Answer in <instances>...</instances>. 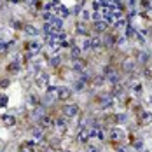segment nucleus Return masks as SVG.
Segmentation results:
<instances>
[{
    "mask_svg": "<svg viewBox=\"0 0 152 152\" xmlns=\"http://www.w3.org/2000/svg\"><path fill=\"white\" fill-rule=\"evenodd\" d=\"M53 124H54V119H53L51 115H46V114H44V115H42V117L39 119V126H40V129H46V128H51Z\"/></svg>",
    "mask_w": 152,
    "mask_h": 152,
    "instance_id": "1a4fd4ad",
    "label": "nucleus"
},
{
    "mask_svg": "<svg viewBox=\"0 0 152 152\" xmlns=\"http://www.w3.org/2000/svg\"><path fill=\"white\" fill-rule=\"evenodd\" d=\"M86 68V61L82 60H72V70H75V72H82Z\"/></svg>",
    "mask_w": 152,
    "mask_h": 152,
    "instance_id": "4468645a",
    "label": "nucleus"
},
{
    "mask_svg": "<svg viewBox=\"0 0 152 152\" xmlns=\"http://www.w3.org/2000/svg\"><path fill=\"white\" fill-rule=\"evenodd\" d=\"M100 47H103V42H102V39L100 37H93L91 39V49H100Z\"/></svg>",
    "mask_w": 152,
    "mask_h": 152,
    "instance_id": "aec40b11",
    "label": "nucleus"
},
{
    "mask_svg": "<svg viewBox=\"0 0 152 152\" xmlns=\"http://www.w3.org/2000/svg\"><path fill=\"white\" fill-rule=\"evenodd\" d=\"M135 149H137L138 152L143 151V142H142V140H137V142H135Z\"/></svg>",
    "mask_w": 152,
    "mask_h": 152,
    "instance_id": "7c9ffc66",
    "label": "nucleus"
},
{
    "mask_svg": "<svg viewBox=\"0 0 152 152\" xmlns=\"http://www.w3.org/2000/svg\"><path fill=\"white\" fill-rule=\"evenodd\" d=\"M25 49H26V53H30V54H39L40 49H42V42H40V40H28V42L25 44Z\"/></svg>",
    "mask_w": 152,
    "mask_h": 152,
    "instance_id": "39448f33",
    "label": "nucleus"
},
{
    "mask_svg": "<svg viewBox=\"0 0 152 152\" xmlns=\"http://www.w3.org/2000/svg\"><path fill=\"white\" fill-rule=\"evenodd\" d=\"M61 114H63L65 119H74V117L79 115V105H75V103H66V105H63V108H61Z\"/></svg>",
    "mask_w": 152,
    "mask_h": 152,
    "instance_id": "f257e3e1",
    "label": "nucleus"
},
{
    "mask_svg": "<svg viewBox=\"0 0 152 152\" xmlns=\"http://www.w3.org/2000/svg\"><path fill=\"white\" fill-rule=\"evenodd\" d=\"M129 86H131V91L135 93V94H142V91H143V86L140 82H131Z\"/></svg>",
    "mask_w": 152,
    "mask_h": 152,
    "instance_id": "412c9836",
    "label": "nucleus"
},
{
    "mask_svg": "<svg viewBox=\"0 0 152 152\" xmlns=\"http://www.w3.org/2000/svg\"><path fill=\"white\" fill-rule=\"evenodd\" d=\"M135 61H140V63H145V65H147V63L151 61V54H149L147 51H140L137 54V60Z\"/></svg>",
    "mask_w": 152,
    "mask_h": 152,
    "instance_id": "dca6fc26",
    "label": "nucleus"
},
{
    "mask_svg": "<svg viewBox=\"0 0 152 152\" xmlns=\"http://www.w3.org/2000/svg\"><path fill=\"white\" fill-rule=\"evenodd\" d=\"M53 126H54V131H56L58 135H65V133H66V129H68V124H66L65 119H56Z\"/></svg>",
    "mask_w": 152,
    "mask_h": 152,
    "instance_id": "6e6552de",
    "label": "nucleus"
},
{
    "mask_svg": "<svg viewBox=\"0 0 152 152\" xmlns=\"http://www.w3.org/2000/svg\"><path fill=\"white\" fill-rule=\"evenodd\" d=\"M142 152H151V151H147V149H143V151H142Z\"/></svg>",
    "mask_w": 152,
    "mask_h": 152,
    "instance_id": "37998d69",
    "label": "nucleus"
},
{
    "mask_svg": "<svg viewBox=\"0 0 152 152\" xmlns=\"http://www.w3.org/2000/svg\"><path fill=\"white\" fill-rule=\"evenodd\" d=\"M11 26H12V28H23L21 21H18V19H14V21H11Z\"/></svg>",
    "mask_w": 152,
    "mask_h": 152,
    "instance_id": "72a5a7b5",
    "label": "nucleus"
},
{
    "mask_svg": "<svg viewBox=\"0 0 152 152\" xmlns=\"http://www.w3.org/2000/svg\"><path fill=\"white\" fill-rule=\"evenodd\" d=\"M7 105V94L0 93V107H5Z\"/></svg>",
    "mask_w": 152,
    "mask_h": 152,
    "instance_id": "c756f323",
    "label": "nucleus"
},
{
    "mask_svg": "<svg viewBox=\"0 0 152 152\" xmlns=\"http://www.w3.org/2000/svg\"><path fill=\"white\" fill-rule=\"evenodd\" d=\"M23 31L26 33V35H30V37H37L40 30L35 26V25H30V23H26V25H23Z\"/></svg>",
    "mask_w": 152,
    "mask_h": 152,
    "instance_id": "9d476101",
    "label": "nucleus"
},
{
    "mask_svg": "<svg viewBox=\"0 0 152 152\" xmlns=\"http://www.w3.org/2000/svg\"><path fill=\"white\" fill-rule=\"evenodd\" d=\"M35 86L39 89H47L49 88V75L46 72H40L37 70V75H35Z\"/></svg>",
    "mask_w": 152,
    "mask_h": 152,
    "instance_id": "f03ea898",
    "label": "nucleus"
},
{
    "mask_svg": "<svg viewBox=\"0 0 152 152\" xmlns=\"http://www.w3.org/2000/svg\"><path fill=\"white\" fill-rule=\"evenodd\" d=\"M31 107H37L39 105V96L37 94H28V100H26Z\"/></svg>",
    "mask_w": 152,
    "mask_h": 152,
    "instance_id": "a878e982",
    "label": "nucleus"
},
{
    "mask_svg": "<svg viewBox=\"0 0 152 152\" xmlns=\"http://www.w3.org/2000/svg\"><path fill=\"white\" fill-rule=\"evenodd\" d=\"M114 26H115L117 30H122V28H126V26H128V21H126V18H121V19H117V21L114 23Z\"/></svg>",
    "mask_w": 152,
    "mask_h": 152,
    "instance_id": "b1692460",
    "label": "nucleus"
},
{
    "mask_svg": "<svg viewBox=\"0 0 152 152\" xmlns=\"http://www.w3.org/2000/svg\"><path fill=\"white\" fill-rule=\"evenodd\" d=\"M56 94H58V100H61V102H70L72 89L66 86H60V88H56Z\"/></svg>",
    "mask_w": 152,
    "mask_h": 152,
    "instance_id": "20e7f679",
    "label": "nucleus"
},
{
    "mask_svg": "<svg viewBox=\"0 0 152 152\" xmlns=\"http://www.w3.org/2000/svg\"><path fill=\"white\" fill-rule=\"evenodd\" d=\"M42 30H44L46 35H53V33H54L53 26H51V23H44V25H42Z\"/></svg>",
    "mask_w": 152,
    "mask_h": 152,
    "instance_id": "c85d7f7f",
    "label": "nucleus"
},
{
    "mask_svg": "<svg viewBox=\"0 0 152 152\" xmlns=\"http://www.w3.org/2000/svg\"><path fill=\"white\" fill-rule=\"evenodd\" d=\"M9 84H11L9 79H0V88H9Z\"/></svg>",
    "mask_w": 152,
    "mask_h": 152,
    "instance_id": "473e14b6",
    "label": "nucleus"
},
{
    "mask_svg": "<svg viewBox=\"0 0 152 152\" xmlns=\"http://www.w3.org/2000/svg\"><path fill=\"white\" fill-rule=\"evenodd\" d=\"M75 31L79 35H88V28H86V23H77Z\"/></svg>",
    "mask_w": 152,
    "mask_h": 152,
    "instance_id": "4be33fe9",
    "label": "nucleus"
},
{
    "mask_svg": "<svg viewBox=\"0 0 152 152\" xmlns=\"http://www.w3.org/2000/svg\"><path fill=\"white\" fill-rule=\"evenodd\" d=\"M138 122L140 126H151L152 124V112L151 110H142L138 115Z\"/></svg>",
    "mask_w": 152,
    "mask_h": 152,
    "instance_id": "423d86ee",
    "label": "nucleus"
},
{
    "mask_svg": "<svg viewBox=\"0 0 152 152\" xmlns=\"http://www.w3.org/2000/svg\"><path fill=\"white\" fill-rule=\"evenodd\" d=\"M89 18H91V14H89L88 11H82V12H80V19H82V21H88Z\"/></svg>",
    "mask_w": 152,
    "mask_h": 152,
    "instance_id": "2f4dec72",
    "label": "nucleus"
},
{
    "mask_svg": "<svg viewBox=\"0 0 152 152\" xmlns=\"http://www.w3.org/2000/svg\"><path fill=\"white\" fill-rule=\"evenodd\" d=\"M89 137H91V133H89V129H86V128H84V129H80V131H79V142H80V143H86V142H88V140H89Z\"/></svg>",
    "mask_w": 152,
    "mask_h": 152,
    "instance_id": "a211bd4d",
    "label": "nucleus"
},
{
    "mask_svg": "<svg viewBox=\"0 0 152 152\" xmlns=\"http://www.w3.org/2000/svg\"><path fill=\"white\" fill-rule=\"evenodd\" d=\"M124 30H126V33H124V37H126V39H133V37H137V31H135L133 26H129V25H128Z\"/></svg>",
    "mask_w": 152,
    "mask_h": 152,
    "instance_id": "5701e85b",
    "label": "nucleus"
},
{
    "mask_svg": "<svg viewBox=\"0 0 152 152\" xmlns=\"http://www.w3.org/2000/svg\"><path fill=\"white\" fill-rule=\"evenodd\" d=\"M149 102H151V103H152V94H151V96H149Z\"/></svg>",
    "mask_w": 152,
    "mask_h": 152,
    "instance_id": "79ce46f5",
    "label": "nucleus"
},
{
    "mask_svg": "<svg viewBox=\"0 0 152 152\" xmlns=\"http://www.w3.org/2000/svg\"><path fill=\"white\" fill-rule=\"evenodd\" d=\"M51 65H53V66H58V65H60V58H58V56H56V58H51Z\"/></svg>",
    "mask_w": 152,
    "mask_h": 152,
    "instance_id": "c9c22d12",
    "label": "nucleus"
},
{
    "mask_svg": "<svg viewBox=\"0 0 152 152\" xmlns=\"http://www.w3.org/2000/svg\"><path fill=\"white\" fill-rule=\"evenodd\" d=\"M91 18L94 21H100V19H102V14H100V12H94V14H91Z\"/></svg>",
    "mask_w": 152,
    "mask_h": 152,
    "instance_id": "e433bc0d",
    "label": "nucleus"
},
{
    "mask_svg": "<svg viewBox=\"0 0 152 152\" xmlns=\"http://www.w3.org/2000/svg\"><path fill=\"white\" fill-rule=\"evenodd\" d=\"M9 53V44L5 40H0V54H7Z\"/></svg>",
    "mask_w": 152,
    "mask_h": 152,
    "instance_id": "bb28decb",
    "label": "nucleus"
},
{
    "mask_svg": "<svg viewBox=\"0 0 152 152\" xmlns=\"http://www.w3.org/2000/svg\"><path fill=\"white\" fill-rule=\"evenodd\" d=\"M0 121H2L4 126L11 128V126H14V124H16V117H14V115H2V119H0Z\"/></svg>",
    "mask_w": 152,
    "mask_h": 152,
    "instance_id": "f3484780",
    "label": "nucleus"
},
{
    "mask_svg": "<svg viewBox=\"0 0 152 152\" xmlns=\"http://www.w3.org/2000/svg\"><path fill=\"white\" fill-rule=\"evenodd\" d=\"M108 138L114 143H121V142H124V138H126V131L121 129V128H112L108 131Z\"/></svg>",
    "mask_w": 152,
    "mask_h": 152,
    "instance_id": "7ed1b4c3",
    "label": "nucleus"
},
{
    "mask_svg": "<svg viewBox=\"0 0 152 152\" xmlns=\"http://www.w3.org/2000/svg\"><path fill=\"white\" fill-rule=\"evenodd\" d=\"M88 152H100V151H98L96 147H89V149H88Z\"/></svg>",
    "mask_w": 152,
    "mask_h": 152,
    "instance_id": "58836bf2",
    "label": "nucleus"
},
{
    "mask_svg": "<svg viewBox=\"0 0 152 152\" xmlns=\"http://www.w3.org/2000/svg\"><path fill=\"white\" fill-rule=\"evenodd\" d=\"M82 54H84V53H82L80 46H75V44H74V46L70 47V58H72V60H80Z\"/></svg>",
    "mask_w": 152,
    "mask_h": 152,
    "instance_id": "ddd939ff",
    "label": "nucleus"
},
{
    "mask_svg": "<svg viewBox=\"0 0 152 152\" xmlns=\"http://www.w3.org/2000/svg\"><path fill=\"white\" fill-rule=\"evenodd\" d=\"M103 84H105V77L103 75H98V77L93 79V86H98V88H100V86H103Z\"/></svg>",
    "mask_w": 152,
    "mask_h": 152,
    "instance_id": "393cba45",
    "label": "nucleus"
},
{
    "mask_svg": "<svg viewBox=\"0 0 152 152\" xmlns=\"http://www.w3.org/2000/svg\"><path fill=\"white\" fill-rule=\"evenodd\" d=\"M135 68H137V61H135V58H126V60L122 61V72L133 74Z\"/></svg>",
    "mask_w": 152,
    "mask_h": 152,
    "instance_id": "0eeeda50",
    "label": "nucleus"
},
{
    "mask_svg": "<svg viewBox=\"0 0 152 152\" xmlns=\"http://www.w3.org/2000/svg\"><path fill=\"white\" fill-rule=\"evenodd\" d=\"M107 26H108V23L103 21V19H100V21H94L93 30L96 31V33H103V31H107Z\"/></svg>",
    "mask_w": 152,
    "mask_h": 152,
    "instance_id": "f8f14e48",
    "label": "nucleus"
},
{
    "mask_svg": "<svg viewBox=\"0 0 152 152\" xmlns=\"http://www.w3.org/2000/svg\"><path fill=\"white\" fill-rule=\"evenodd\" d=\"M7 70H9L11 74H18V72L21 70V65H19V61L16 60V61H12V63H9V66H7Z\"/></svg>",
    "mask_w": 152,
    "mask_h": 152,
    "instance_id": "6ab92c4d",
    "label": "nucleus"
},
{
    "mask_svg": "<svg viewBox=\"0 0 152 152\" xmlns=\"http://www.w3.org/2000/svg\"><path fill=\"white\" fill-rule=\"evenodd\" d=\"M11 2H14V4H18V2H21V0H11Z\"/></svg>",
    "mask_w": 152,
    "mask_h": 152,
    "instance_id": "a19ab883",
    "label": "nucleus"
},
{
    "mask_svg": "<svg viewBox=\"0 0 152 152\" xmlns=\"http://www.w3.org/2000/svg\"><path fill=\"white\" fill-rule=\"evenodd\" d=\"M4 2H5V0H0V7H2V5H4Z\"/></svg>",
    "mask_w": 152,
    "mask_h": 152,
    "instance_id": "ea45409f",
    "label": "nucleus"
},
{
    "mask_svg": "<svg viewBox=\"0 0 152 152\" xmlns=\"http://www.w3.org/2000/svg\"><path fill=\"white\" fill-rule=\"evenodd\" d=\"M102 42H103V47H114L115 44H117V37L112 35V33H107L105 39H103Z\"/></svg>",
    "mask_w": 152,
    "mask_h": 152,
    "instance_id": "9b49d317",
    "label": "nucleus"
},
{
    "mask_svg": "<svg viewBox=\"0 0 152 152\" xmlns=\"http://www.w3.org/2000/svg\"><path fill=\"white\" fill-rule=\"evenodd\" d=\"M80 49H82V53L88 51V49H91V39H84L82 44H80Z\"/></svg>",
    "mask_w": 152,
    "mask_h": 152,
    "instance_id": "cd10ccee",
    "label": "nucleus"
},
{
    "mask_svg": "<svg viewBox=\"0 0 152 152\" xmlns=\"http://www.w3.org/2000/svg\"><path fill=\"white\" fill-rule=\"evenodd\" d=\"M126 119H128V117H126V114H119V115H117V121H119V122H124Z\"/></svg>",
    "mask_w": 152,
    "mask_h": 152,
    "instance_id": "4c0bfd02",
    "label": "nucleus"
},
{
    "mask_svg": "<svg viewBox=\"0 0 152 152\" xmlns=\"http://www.w3.org/2000/svg\"><path fill=\"white\" fill-rule=\"evenodd\" d=\"M51 26H53L54 31H61L63 30V19L61 18H53L51 19Z\"/></svg>",
    "mask_w": 152,
    "mask_h": 152,
    "instance_id": "2eb2a0df",
    "label": "nucleus"
},
{
    "mask_svg": "<svg viewBox=\"0 0 152 152\" xmlns=\"http://www.w3.org/2000/svg\"><path fill=\"white\" fill-rule=\"evenodd\" d=\"M19 152H33V149H31L30 145H23V147H21V151Z\"/></svg>",
    "mask_w": 152,
    "mask_h": 152,
    "instance_id": "f704fd0d",
    "label": "nucleus"
}]
</instances>
